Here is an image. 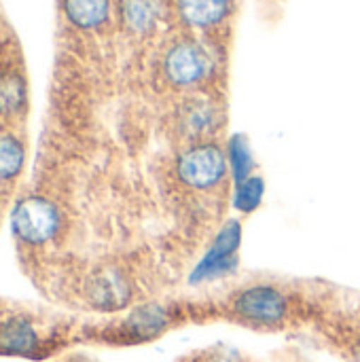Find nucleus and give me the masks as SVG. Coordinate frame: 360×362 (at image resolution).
<instances>
[{
	"label": "nucleus",
	"mask_w": 360,
	"mask_h": 362,
	"mask_svg": "<svg viewBox=\"0 0 360 362\" xmlns=\"http://www.w3.org/2000/svg\"><path fill=\"white\" fill-rule=\"evenodd\" d=\"M229 170L225 153L214 144H199L185 151L178 157L176 172L180 180L197 191H208L216 187Z\"/></svg>",
	"instance_id": "nucleus-1"
},
{
	"label": "nucleus",
	"mask_w": 360,
	"mask_h": 362,
	"mask_svg": "<svg viewBox=\"0 0 360 362\" xmlns=\"http://www.w3.org/2000/svg\"><path fill=\"white\" fill-rule=\"evenodd\" d=\"M233 312L246 322L272 327V325H278L286 318L289 299L276 286L257 284V286L242 291L233 299Z\"/></svg>",
	"instance_id": "nucleus-2"
},
{
	"label": "nucleus",
	"mask_w": 360,
	"mask_h": 362,
	"mask_svg": "<svg viewBox=\"0 0 360 362\" xmlns=\"http://www.w3.org/2000/svg\"><path fill=\"white\" fill-rule=\"evenodd\" d=\"M59 229L57 208L42 197L23 199L13 212V231L28 244H42Z\"/></svg>",
	"instance_id": "nucleus-3"
},
{
	"label": "nucleus",
	"mask_w": 360,
	"mask_h": 362,
	"mask_svg": "<svg viewBox=\"0 0 360 362\" xmlns=\"http://www.w3.org/2000/svg\"><path fill=\"white\" fill-rule=\"evenodd\" d=\"M212 72L210 53L197 42H178L166 55V74L178 87H193Z\"/></svg>",
	"instance_id": "nucleus-4"
},
{
	"label": "nucleus",
	"mask_w": 360,
	"mask_h": 362,
	"mask_svg": "<svg viewBox=\"0 0 360 362\" xmlns=\"http://www.w3.org/2000/svg\"><path fill=\"white\" fill-rule=\"evenodd\" d=\"M240 235H242V229L236 223H229L219 233V238L214 240V244L210 246L206 257L199 261V265L195 267L191 282H210V280L231 274L238 265L236 252L240 246Z\"/></svg>",
	"instance_id": "nucleus-5"
},
{
	"label": "nucleus",
	"mask_w": 360,
	"mask_h": 362,
	"mask_svg": "<svg viewBox=\"0 0 360 362\" xmlns=\"http://www.w3.org/2000/svg\"><path fill=\"white\" fill-rule=\"evenodd\" d=\"M87 297L100 310H119L129 301V284L123 274L106 269L91 278L87 286Z\"/></svg>",
	"instance_id": "nucleus-6"
},
{
	"label": "nucleus",
	"mask_w": 360,
	"mask_h": 362,
	"mask_svg": "<svg viewBox=\"0 0 360 362\" xmlns=\"http://www.w3.org/2000/svg\"><path fill=\"white\" fill-rule=\"evenodd\" d=\"M231 8V0H180V13L187 23L195 28H210L221 23Z\"/></svg>",
	"instance_id": "nucleus-7"
},
{
	"label": "nucleus",
	"mask_w": 360,
	"mask_h": 362,
	"mask_svg": "<svg viewBox=\"0 0 360 362\" xmlns=\"http://www.w3.org/2000/svg\"><path fill=\"white\" fill-rule=\"evenodd\" d=\"M64 11L74 25L89 30L106 21L110 0H64Z\"/></svg>",
	"instance_id": "nucleus-8"
},
{
	"label": "nucleus",
	"mask_w": 360,
	"mask_h": 362,
	"mask_svg": "<svg viewBox=\"0 0 360 362\" xmlns=\"http://www.w3.org/2000/svg\"><path fill=\"white\" fill-rule=\"evenodd\" d=\"M36 346L34 329L23 320H8L0 327V352L28 354Z\"/></svg>",
	"instance_id": "nucleus-9"
},
{
	"label": "nucleus",
	"mask_w": 360,
	"mask_h": 362,
	"mask_svg": "<svg viewBox=\"0 0 360 362\" xmlns=\"http://www.w3.org/2000/svg\"><path fill=\"white\" fill-rule=\"evenodd\" d=\"M121 13L129 30L144 34L155 28L159 19V4L157 0H123Z\"/></svg>",
	"instance_id": "nucleus-10"
},
{
	"label": "nucleus",
	"mask_w": 360,
	"mask_h": 362,
	"mask_svg": "<svg viewBox=\"0 0 360 362\" xmlns=\"http://www.w3.org/2000/svg\"><path fill=\"white\" fill-rule=\"evenodd\" d=\"M182 123L187 127V132L191 134H208L214 123H216V115H214V108L208 106L206 102H195L191 106H187L185 115H182Z\"/></svg>",
	"instance_id": "nucleus-11"
},
{
	"label": "nucleus",
	"mask_w": 360,
	"mask_h": 362,
	"mask_svg": "<svg viewBox=\"0 0 360 362\" xmlns=\"http://www.w3.org/2000/svg\"><path fill=\"white\" fill-rule=\"evenodd\" d=\"M129 327L136 335H157L166 327V312L155 305L142 308L132 316Z\"/></svg>",
	"instance_id": "nucleus-12"
},
{
	"label": "nucleus",
	"mask_w": 360,
	"mask_h": 362,
	"mask_svg": "<svg viewBox=\"0 0 360 362\" xmlns=\"http://www.w3.org/2000/svg\"><path fill=\"white\" fill-rule=\"evenodd\" d=\"M21 163H23L21 144L11 136H2L0 138V180L15 176L21 170Z\"/></svg>",
	"instance_id": "nucleus-13"
},
{
	"label": "nucleus",
	"mask_w": 360,
	"mask_h": 362,
	"mask_svg": "<svg viewBox=\"0 0 360 362\" xmlns=\"http://www.w3.org/2000/svg\"><path fill=\"white\" fill-rule=\"evenodd\" d=\"M229 165L231 172L236 176V182H242L246 178H250L252 172V155L248 148V142L244 138H233L229 144Z\"/></svg>",
	"instance_id": "nucleus-14"
},
{
	"label": "nucleus",
	"mask_w": 360,
	"mask_h": 362,
	"mask_svg": "<svg viewBox=\"0 0 360 362\" xmlns=\"http://www.w3.org/2000/svg\"><path fill=\"white\" fill-rule=\"evenodd\" d=\"M261 197H263V180L261 178L250 176V178L238 182V189H236V208L238 210L252 212L261 204Z\"/></svg>",
	"instance_id": "nucleus-15"
}]
</instances>
